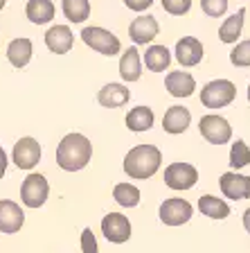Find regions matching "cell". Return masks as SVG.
I'll return each instance as SVG.
<instances>
[{
	"label": "cell",
	"instance_id": "ba28073f",
	"mask_svg": "<svg viewBox=\"0 0 250 253\" xmlns=\"http://www.w3.org/2000/svg\"><path fill=\"white\" fill-rule=\"evenodd\" d=\"M198 181V169L189 163H172L165 169V185L172 190H192Z\"/></svg>",
	"mask_w": 250,
	"mask_h": 253
},
{
	"label": "cell",
	"instance_id": "5bb4252c",
	"mask_svg": "<svg viewBox=\"0 0 250 253\" xmlns=\"http://www.w3.org/2000/svg\"><path fill=\"white\" fill-rule=\"evenodd\" d=\"M174 54H176V61L182 68H192V66L203 61V43L196 37H182L176 43V52Z\"/></svg>",
	"mask_w": 250,
	"mask_h": 253
},
{
	"label": "cell",
	"instance_id": "d6986e66",
	"mask_svg": "<svg viewBox=\"0 0 250 253\" xmlns=\"http://www.w3.org/2000/svg\"><path fill=\"white\" fill-rule=\"evenodd\" d=\"M120 75L124 82H138L142 77V57L138 45H131L120 59Z\"/></svg>",
	"mask_w": 250,
	"mask_h": 253
},
{
	"label": "cell",
	"instance_id": "4dcf8cb0",
	"mask_svg": "<svg viewBox=\"0 0 250 253\" xmlns=\"http://www.w3.org/2000/svg\"><path fill=\"white\" fill-rule=\"evenodd\" d=\"M162 9L172 16H182L192 9V0H160Z\"/></svg>",
	"mask_w": 250,
	"mask_h": 253
},
{
	"label": "cell",
	"instance_id": "7c38bea8",
	"mask_svg": "<svg viewBox=\"0 0 250 253\" xmlns=\"http://www.w3.org/2000/svg\"><path fill=\"white\" fill-rule=\"evenodd\" d=\"M158 32H160V25H158L156 16H149V14L133 18V23L129 25V37L136 45H146V43H151L153 39L158 37Z\"/></svg>",
	"mask_w": 250,
	"mask_h": 253
},
{
	"label": "cell",
	"instance_id": "4fadbf2b",
	"mask_svg": "<svg viewBox=\"0 0 250 253\" xmlns=\"http://www.w3.org/2000/svg\"><path fill=\"white\" fill-rule=\"evenodd\" d=\"M25 224V212L16 201L9 199H0V231L11 235V233H18Z\"/></svg>",
	"mask_w": 250,
	"mask_h": 253
},
{
	"label": "cell",
	"instance_id": "83f0119b",
	"mask_svg": "<svg viewBox=\"0 0 250 253\" xmlns=\"http://www.w3.org/2000/svg\"><path fill=\"white\" fill-rule=\"evenodd\" d=\"M250 165V147L244 140H237L232 147H230V168L232 169H241Z\"/></svg>",
	"mask_w": 250,
	"mask_h": 253
},
{
	"label": "cell",
	"instance_id": "f1b7e54d",
	"mask_svg": "<svg viewBox=\"0 0 250 253\" xmlns=\"http://www.w3.org/2000/svg\"><path fill=\"white\" fill-rule=\"evenodd\" d=\"M230 61H232V66H237V68H248L250 66V39L237 43L235 50L230 52Z\"/></svg>",
	"mask_w": 250,
	"mask_h": 253
},
{
	"label": "cell",
	"instance_id": "e575fe53",
	"mask_svg": "<svg viewBox=\"0 0 250 253\" xmlns=\"http://www.w3.org/2000/svg\"><path fill=\"white\" fill-rule=\"evenodd\" d=\"M244 228H246V231L250 233V208H248V211L244 212Z\"/></svg>",
	"mask_w": 250,
	"mask_h": 253
},
{
	"label": "cell",
	"instance_id": "8d00e7d4",
	"mask_svg": "<svg viewBox=\"0 0 250 253\" xmlns=\"http://www.w3.org/2000/svg\"><path fill=\"white\" fill-rule=\"evenodd\" d=\"M248 102H250V86H248Z\"/></svg>",
	"mask_w": 250,
	"mask_h": 253
},
{
	"label": "cell",
	"instance_id": "277c9868",
	"mask_svg": "<svg viewBox=\"0 0 250 253\" xmlns=\"http://www.w3.org/2000/svg\"><path fill=\"white\" fill-rule=\"evenodd\" d=\"M81 41L88 47H93L95 52L104 54V57H115L122 50L120 39L115 37L110 30H106V27H83Z\"/></svg>",
	"mask_w": 250,
	"mask_h": 253
},
{
	"label": "cell",
	"instance_id": "9a60e30c",
	"mask_svg": "<svg viewBox=\"0 0 250 253\" xmlns=\"http://www.w3.org/2000/svg\"><path fill=\"white\" fill-rule=\"evenodd\" d=\"M74 34L68 25H52L45 34V45L54 54H68L72 50Z\"/></svg>",
	"mask_w": 250,
	"mask_h": 253
},
{
	"label": "cell",
	"instance_id": "8fae6325",
	"mask_svg": "<svg viewBox=\"0 0 250 253\" xmlns=\"http://www.w3.org/2000/svg\"><path fill=\"white\" fill-rule=\"evenodd\" d=\"M219 185L225 199H232V201L250 199V176L239 174L237 169L235 172H225L219 179Z\"/></svg>",
	"mask_w": 250,
	"mask_h": 253
},
{
	"label": "cell",
	"instance_id": "ffe728a7",
	"mask_svg": "<svg viewBox=\"0 0 250 253\" xmlns=\"http://www.w3.org/2000/svg\"><path fill=\"white\" fill-rule=\"evenodd\" d=\"M32 54H34V45H32L30 39L21 37L14 39V41L7 45V59L14 68H25L27 63L32 61Z\"/></svg>",
	"mask_w": 250,
	"mask_h": 253
},
{
	"label": "cell",
	"instance_id": "d590c367",
	"mask_svg": "<svg viewBox=\"0 0 250 253\" xmlns=\"http://www.w3.org/2000/svg\"><path fill=\"white\" fill-rule=\"evenodd\" d=\"M5 5H7V0H0V9H5Z\"/></svg>",
	"mask_w": 250,
	"mask_h": 253
},
{
	"label": "cell",
	"instance_id": "ac0fdd59",
	"mask_svg": "<svg viewBox=\"0 0 250 253\" xmlns=\"http://www.w3.org/2000/svg\"><path fill=\"white\" fill-rule=\"evenodd\" d=\"M131 100V90L124 84H106L102 86V90L97 93V102L106 109H117L124 106Z\"/></svg>",
	"mask_w": 250,
	"mask_h": 253
},
{
	"label": "cell",
	"instance_id": "d6a6232c",
	"mask_svg": "<svg viewBox=\"0 0 250 253\" xmlns=\"http://www.w3.org/2000/svg\"><path fill=\"white\" fill-rule=\"evenodd\" d=\"M124 5L129 7L131 11H144L153 5V0H124Z\"/></svg>",
	"mask_w": 250,
	"mask_h": 253
},
{
	"label": "cell",
	"instance_id": "8992f818",
	"mask_svg": "<svg viewBox=\"0 0 250 253\" xmlns=\"http://www.w3.org/2000/svg\"><path fill=\"white\" fill-rule=\"evenodd\" d=\"M198 131L210 145H225L232 138V126L225 120L223 116H216V113H208V116L201 118L198 122Z\"/></svg>",
	"mask_w": 250,
	"mask_h": 253
},
{
	"label": "cell",
	"instance_id": "7a4b0ae2",
	"mask_svg": "<svg viewBox=\"0 0 250 253\" xmlns=\"http://www.w3.org/2000/svg\"><path fill=\"white\" fill-rule=\"evenodd\" d=\"M162 154L153 145H138V147L129 149L124 156V172L129 174V179H151L153 174L160 169Z\"/></svg>",
	"mask_w": 250,
	"mask_h": 253
},
{
	"label": "cell",
	"instance_id": "44dd1931",
	"mask_svg": "<svg viewBox=\"0 0 250 253\" xmlns=\"http://www.w3.org/2000/svg\"><path fill=\"white\" fill-rule=\"evenodd\" d=\"M126 126H129V131H136V133H142V131H149L156 122V116H153V109L149 106H136V109L129 111V116H126Z\"/></svg>",
	"mask_w": 250,
	"mask_h": 253
},
{
	"label": "cell",
	"instance_id": "2e32d148",
	"mask_svg": "<svg viewBox=\"0 0 250 253\" xmlns=\"http://www.w3.org/2000/svg\"><path fill=\"white\" fill-rule=\"evenodd\" d=\"M189 122H192V113L185 106H169L167 113L162 116V129L172 136H178V133L187 131Z\"/></svg>",
	"mask_w": 250,
	"mask_h": 253
},
{
	"label": "cell",
	"instance_id": "1f68e13d",
	"mask_svg": "<svg viewBox=\"0 0 250 253\" xmlns=\"http://www.w3.org/2000/svg\"><path fill=\"white\" fill-rule=\"evenodd\" d=\"M81 251L83 253H99V247H97V240H95L93 228H83V233H81Z\"/></svg>",
	"mask_w": 250,
	"mask_h": 253
},
{
	"label": "cell",
	"instance_id": "f546056e",
	"mask_svg": "<svg viewBox=\"0 0 250 253\" xmlns=\"http://www.w3.org/2000/svg\"><path fill=\"white\" fill-rule=\"evenodd\" d=\"M228 0H201V9L210 18H221L228 11Z\"/></svg>",
	"mask_w": 250,
	"mask_h": 253
},
{
	"label": "cell",
	"instance_id": "d4e9b609",
	"mask_svg": "<svg viewBox=\"0 0 250 253\" xmlns=\"http://www.w3.org/2000/svg\"><path fill=\"white\" fill-rule=\"evenodd\" d=\"M244 16L246 9H239L237 14L228 16L223 21V25L219 27V39L223 43H237V39L241 37V30H244Z\"/></svg>",
	"mask_w": 250,
	"mask_h": 253
},
{
	"label": "cell",
	"instance_id": "836d02e7",
	"mask_svg": "<svg viewBox=\"0 0 250 253\" xmlns=\"http://www.w3.org/2000/svg\"><path fill=\"white\" fill-rule=\"evenodd\" d=\"M5 172H7V154H5V149L0 147V179L5 176Z\"/></svg>",
	"mask_w": 250,
	"mask_h": 253
},
{
	"label": "cell",
	"instance_id": "5b68a950",
	"mask_svg": "<svg viewBox=\"0 0 250 253\" xmlns=\"http://www.w3.org/2000/svg\"><path fill=\"white\" fill-rule=\"evenodd\" d=\"M47 195H50V183L43 174L38 172H30L27 179L23 181L21 185V201L27 206V208H41L47 201Z\"/></svg>",
	"mask_w": 250,
	"mask_h": 253
},
{
	"label": "cell",
	"instance_id": "484cf974",
	"mask_svg": "<svg viewBox=\"0 0 250 253\" xmlns=\"http://www.w3.org/2000/svg\"><path fill=\"white\" fill-rule=\"evenodd\" d=\"M61 9L70 23H83L90 16V0H61Z\"/></svg>",
	"mask_w": 250,
	"mask_h": 253
},
{
	"label": "cell",
	"instance_id": "9c48e42d",
	"mask_svg": "<svg viewBox=\"0 0 250 253\" xmlns=\"http://www.w3.org/2000/svg\"><path fill=\"white\" fill-rule=\"evenodd\" d=\"M11 161L18 169H34L41 161V145H38L36 138L25 136L14 145V152H11Z\"/></svg>",
	"mask_w": 250,
	"mask_h": 253
},
{
	"label": "cell",
	"instance_id": "4316f807",
	"mask_svg": "<svg viewBox=\"0 0 250 253\" xmlns=\"http://www.w3.org/2000/svg\"><path fill=\"white\" fill-rule=\"evenodd\" d=\"M113 199L122 206V208H136L140 204V190L133 183H117L113 188Z\"/></svg>",
	"mask_w": 250,
	"mask_h": 253
},
{
	"label": "cell",
	"instance_id": "6da1fadb",
	"mask_svg": "<svg viewBox=\"0 0 250 253\" xmlns=\"http://www.w3.org/2000/svg\"><path fill=\"white\" fill-rule=\"evenodd\" d=\"M93 145L83 133H68L63 136L57 147V165L63 172H79L90 163Z\"/></svg>",
	"mask_w": 250,
	"mask_h": 253
},
{
	"label": "cell",
	"instance_id": "e0dca14e",
	"mask_svg": "<svg viewBox=\"0 0 250 253\" xmlns=\"http://www.w3.org/2000/svg\"><path fill=\"white\" fill-rule=\"evenodd\" d=\"M165 88L169 90V95L174 97H189L196 90V79L189 73H182V70H174L165 77Z\"/></svg>",
	"mask_w": 250,
	"mask_h": 253
},
{
	"label": "cell",
	"instance_id": "3957f363",
	"mask_svg": "<svg viewBox=\"0 0 250 253\" xmlns=\"http://www.w3.org/2000/svg\"><path fill=\"white\" fill-rule=\"evenodd\" d=\"M237 97V88L230 79H212L201 88V104L205 109H223L232 104Z\"/></svg>",
	"mask_w": 250,
	"mask_h": 253
},
{
	"label": "cell",
	"instance_id": "52a82bcc",
	"mask_svg": "<svg viewBox=\"0 0 250 253\" xmlns=\"http://www.w3.org/2000/svg\"><path fill=\"white\" fill-rule=\"evenodd\" d=\"M158 215H160V221L167 224V226H182V224H187V221L192 219L194 208H192L189 201L174 197V199L162 201Z\"/></svg>",
	"mask_w": 250,
	"mask_h": 253
},
{
	"label": "cell",
	"instance_id": "603a6c76",
	"mask_svg": "<svg viewBox=\"0 0 250 253\" xmlns=\"http://www.w3.org/2000/svg\"><path fill=\"white\" fill-rule=\"evenodd\" d=\"M54 2L52 0H27L25 14L34 25H45L54 18Z\"/></svg>",
	"mask_w": 250,
	"mask_h": 253
},
{
	"label": "cell",
	"instance_id": "7402d4cb",
	"mask_svg": "<svg viewBox=\"0 0 250 253\" xmlns=\"http://www.w3.org/2000/svg\"><path fill=\"white\" fill-rule=\"evenodd\" d=\"M142 63H144L146 70H151V73H162V70H167L169 63H172V52H169L165 45H149L144 57H142Z\"/></svg>",
	"mask_w": 250,
	"mask_h": 253
},
{
	"label": "cell",
	"instance_id": "30bf717a",
	"mask_svg": "<svg viewBox=\"0 0 250 253\" xmlns=\"http://www.w3.org/2000/svg\"><path fill=\"white\" fill-rule=\"evenodd\" d=\"M102 233L108 242L113 244H124L131 240V221L122 212H108L102 219Z\"/></svg>",
	"mask_w": 250,
	"mask_h": 253
},
{
	"label": "cell",
	"instance_id": "cb8c5ba5",
	"mask_svg": "<svg viewBox=\"0 0 250 253\" xmlns=\"http://www.w3.org/2000/svg\"><path fill=\"white\" fill-rule=\"evenodd\" d=\"M198 211L210 219H225L230 215V206L214 195H203L198 199Z\"/></svg>",
	"mask_w": 250,
	"mask_h": 253
}]
</instances>
